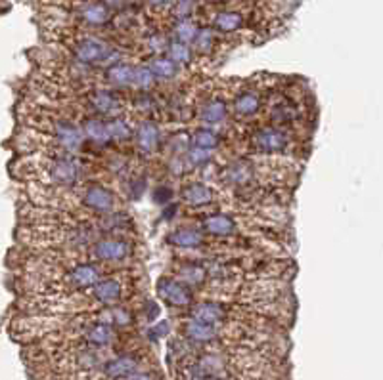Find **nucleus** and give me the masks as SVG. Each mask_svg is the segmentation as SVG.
Here are the masks:
<instances>
[{"mask_svg": "<svg viewBox=\"0 0 383 380\" xmlns=\"http://www.w3.org/2000/svg\"><path fill=\"white\" fill-rule=\"evenodd\" d=\"M71 50L73 58L85 65H113L121 59V54L111 44L104 43L102 38H96V36H83L73 44Z\"/></svg>", "mask_w": 383, "mask_h": 380, "instance_id": "nucleus-1", "label": "nucleus"}, {"mask_svg": "<svg viewBox=\"0 0 383 380\" xmlns=\"http://www.w3.org/2000/svg\"><path fill=\"white\" fill-rule=\"evenodd\" d=\"M39 176L48 180V184L56 186H73L79 182L81 165L69 157L44 159L39 168Z\"/></svg>", "mask_w": 383, "mask_h": 380, "instance_id": "nucleus-2", "label": "nucleus"}, {"mask_svg": "<svg viewBox=\"0 0 383 380\" xmlns=\"http://www.w3.org/2000/svg\"><path fill=\"white\" fill-rule=\"evenodd\" d=\"M102 279V270L96 264L90 262H83V264H75L69 268L62 277V285L65 283V288L69 291H83V288H90L95 283Z\"/></svg>", "mask_w": 383, "mask_h": 380, "instance_id": "nucleus-3", "label": "nucleus"}, {"mask_svg": "<svg viewBox=\"0 0 383 380\" xmlns=\"http://www.w3.org/2000/svg\"><path fill=\"white\" fill-rule=\"evenodd\" d=\"M158 296L173 308H186L194 300L188 285H184L173 277H167V275L158 281Z\"/></svg>", "mask_w": 383, "mask_h": 380, "instance_id": "nucleus-4", "label": "nucleus"}, {"mask_svg": "<svg viewBox=\"0 0 383 380\" xmlns=\"http://www.w3.org/2000/svg\"><path fill=\"white\" fill-rule=\"evenodd\" d=\"M132 244L121 239H100L90 247V258L100 262H119L132 254Z\"/></svg>", "mask_w": 383, "mask_h": 380, "instance_id": "nucleus-5", "label": "nucleus"}, {"mask_svg": "<svg viewBox=\"0 0 383 380\" xmlns=\"http://www.w3.org/2000/svg\"><path fill=\"white\" fill-rule=\"evenodd\" d=\"M81 199H83L85 207L95 210V212H102V214L113 212V208H116V195L100 184H90V186L85 187Z\"/></svg>", "mask_w": 383, "mask_h": 380, "instance_id": "nucleus-6", "label": "nucleus"}, {"mask_svg": "<svg viewBox=\"0 0 383 380\" xmlns=\"http://www.w3.org/2000/svg\"><path fill=\"white\" fill-rule=\"evenodd\" d=\"M253 145L263 153H284L289 147V136L280 129H260L253 134Z\"/></svg>", "mask_w": 383, "mask_h": 380, "instance_id": "nucleus-7", "label": "nucleus"}, {"mask_svg": "<svg viewBox=\"0 0 383 380\" xmlns=\"http://www.w3.org/2000/svg\"><path fill=\"white\" fill-rule=\"evenodd\" d=\"M123 296V283L116 277H106L90 287V298L102 306H116Z\"/></svg>", "mask_w": 383, "mask_h": 380, "instance_id": "nucleus-8", "label": "nucleus"}, {"mask_svg": "<svg viewBox=\"0 0 383 380\" xmlns=\"http://www.w3.org/2000/svg\"><path fill=\"white\" fill-rule=\"evenodd\" d=\"M228 314H230V308L226 304H223V302H200L190 312L192 319L209 323V325H221V323L230 317Z\"/></svg>", "mask_w": 383, "mask_h": 380, "instance_id": "nucleus-9", "label": "nucleus"}, {"mask_svg": "<svg viewBox=\"0 0 383 380\" xmlns=\"http://www.w3.org/2000/svg\"><path fill=\"white\" fill-rule=\"evenodd\" d=\"M81 335H83V340L88 346H95V348H106V346L113 344L117 338V332L113 330V327L102 321L87 323L83 327V330H81Z\"/></svg>", "mask_w": 383, "mask_h": 380, "instance_id": "nucleus-10", "label": "nucleus"}, {"mask_svg": "<svg viewBox=\"0 0 383 380\" xmlns=\"http://www.w3.org/2000/svg\"><path fill=\"white\" fill-rule=\"evenodd\" d=\"M138 365H140V361L137 356L123 353V356H117V358L106 361L102 367V374L106 380H121L127 374L138 371Z\"/></svg>", "mask_w": 383, "mask_h": 380, "instance_id": "nucleus-11", "label": "nucleus"}, {"mask_svg": "<svg viewBox=\"0 0 383 380\" xmlns=\"http://www.w3.org/2000/svg\"><path fill=\"white\" fill-rule=\"evenodd\" d=\"M182 335L192 342H195V344H211V342L217 340L221 330H218V325H209V323L190 319V321L182 325Z\"/></svg>", "mask_w": 383, "mask_h": 380, "instance_id": "nucleus-12", "label": "nucleus"}, {"mask_svg": "<svg viewBox=\"0 0 383 380\" xmlns=\"http://www.w3.org/2000/svg\"><path fill=\"white\" fill-rule=\"evenodd\" d=\"M77 15L83 22L92 27H104L109 22V8L102 2H95V0H87V2H79L77 6Z\"/></svg>", "mask_w": 383, "mask_h": 380, "instance_id": "nucleus-13", "label": "nucleus"}, {"mask_svg": "<svg viewBox=\"0 0 383 380\" xmlns=\"http://www.w3.org/2000/svg\"><path fill=\"white\" fill-rule=\"evenodd\" d=\"M221 178L232 184V186H249L255 178V168L249 161H236V163H230L224 168Z\"/></svg>", "mask_w": 383, "mask_h": 380, "instance_id": "nucleus-14", "label": "nucleus"}, {"mask_svg": "<svg viewBox=\"0 0 383 380\" xmlns=\"http://www.w3.org/2000/svg\"><path fill=\"white\" fill-rule=\"evenodd\" d=\"M161 140V130L160 126L155 124L153 121H144L138 124L137 129V145L138 149L142 151V153H153V151L158 149V145H160Z\"/></svg>", "mask_w": 383, "mask_h": 380, "instance_id": "nucleus-15", "label": "nucleus"}, {"mask_svg": "<svg viewBox=\"0 0 383 380\" xmlns=\"http://www.w3.org/2000/svg\"><path fill=\"white\" fill-rule=\"evenodd\" d=\"M182 199L190 207H205L215 201V191L207 184L194 182V184L182 187Z\"/></svg>", "mask_w": 383, "mask_h": 380, "instance_id": "nucleus-16", "label": "nucleus"}, {"mask_svg": "<svg viewBox=\"0 0 383 380\" xmlns=\"http://www.w3.org/2000/svg\"><path fill=\"white\" fill-rule=\"evenodd\" d=\"M203 230L213 237H230L238 230V222L228 214H211L202 222Z\"/></svg>", "mask_w": 383, "mask_h": 380, "instance_id": "nucleus-17", "label": "nucleus"}, {"mask_svg": "<svg viewBox=\"0 0 383 380\" xmlns=\"http://www.w3.org/2000/svg\"><path fill=\"white\" fill-rule=\"evenodd\" d=\"M205 241V237L200 230L195 228H179V230L171 231L167 235V243L179 247V249H200Z\"/></svg>", "mask_w": 383, "mask_h": 380, "instance_id": "nucleus-18", "label": "nucleus"}, {"mask_svg": "<svg viewBox=\"0 0 383 380\" xmlns=\"http://www.w3.org/2000/svg\"><path fill=\"white\" fill-rule=\"evenodd\" d=\"M260 105H263V101H260L259 94L253 90H246L236 96V100H234V115L238 119H251L259 113Z\"/></svg>", "mask_w": 383, "mask_h": 380, "instance_id": "nucleus-19", "label": "nucleus"}, {"mask_svg": "<svg viewBox=\"0 0 383 380\" xmlns=\"http://www.w3.org/2000/svg\"><path fill=\"white\" fill-rule=\"evenodd\" d=\"M228 117V103L223 98H211L197 111V119L207 124H218Z\"/></svg>", "mask_w": 383, "mask_h": 380, "instance_id": "nucleus-20", "label": "nucleus"}, {"mask_svg": "<svg viewBox=\"0 0 383 380\" xmlns=\"http://www.w3.org/2000/svg\"><path fill=\"white\" fill-rule=\"evenodd\" d=\"M244 23H246L244 15L236 10H223L213 15V27L221 33H236L244 27Z\"/></svg>", "mask_w": 383, "mask_h": 380, "instance_id": "nucleus-21", "label": "nucleus"}, {"mask_svg": "<svg viewBox=\"0 0 383 380\" xmlns=\"http://www.w3.org/2000/svg\"><path fill=\"white\" fill-rule=\"evenodd\" d=\"M90 108L102 113V115H109V113H116L119 109V98L116 94L109 92V90H96L92 96H90Z\"/></svg>", "mask_w": 383, "mask_h": 380, "instance_id": "nucleus-22", "label": "nucleus"}, {"mask_svg": "<svg viewBox=\"0 0 383 380\" xmlns=\"http://www.w3.org/2000/svg\"><path fill=\"white\" fill-rule=\"evenodd\" d=\"M132 73L134 67L130 64H113L106 69V79L113 87L127 88L132 85Z\"/></svg>", "mask_w": 383, "mask_h": 380, "instance_id": "nucleus-23", "label": "nucleus"}, {"mask_svg": "<svg viewBox=\"0 0 383 380\" xmlns=\"http://www.w3.org/2000/svg\"><path fill=\"white\" fill-rule=\"evenodd\" d=\"M207 268L202 264H186L176 268V277L181 283L186 285H202L205 277H207Z\"/></svg>", "mask_w": 383, "mask_h": 380, "instance_id": "nucleus-24", "label": "nucleus"}, {"mask_svg": "<svg viewBox=\"0 0 383 380\" xmlns=\"http://www.w3.org/2000/svg\"><path fill=\"white\" fill-rule=\"evenodd\" d=\"M83 134H87L96 144H106L109 140L106 122H102L100 119H87L83 122Z\"/></svg>", "mask_w": 383, "mask_h": 380, "instance_id": "nucleus-25", "label": "nucleus"}, {"mask_svg": "<svg viewBox=\"0 0 383 380\" xmlns=\"http://www.w3.org/2000/svg\"><path fill=\"white\" fill-rule=\"evenodd\" d=\"M150 71L153 73V77L160 79H173L179 73V65L171 61L169 58H153L150 61Z\"/></svg>", "mask_w": 383, "mask_h": 380, "instance_id": "nucleus-26", "label": "nucleus"}, {"mask_svg": "<svg viewBox=\"0 0 383 380\" xmlns=\"http://www.w3.org/2000/svg\"><path fill=\"white\" fill-rule=\"evenodd\" d=\"M106 129H108L109 138H113L117 142H125V140H130L132 138V129H130V124L125 119H111L109 122H106Z\"/></svg>", "mask_w": 383, "mask_h": 380, "instance_id": "nucleus-27", "label": "nucleus"}, {"mask_svg": "<svg viewBox=\"0 0 383 380\" xmlns=\"http://www.w3.org/2000/svg\"><path fill=\"white\" fill-rule=\"evenodd\" d=\"M218 134H215L213 130L209 129H197L194 130V134H192V145L195 147H203V149H217L218 145Z\"/></svg>", "mask_w": 383, "mask_h": 380, "instance_id": "nucleus-28", "label": "nucleus"}, {"mask_svg": "<svg viewBox=\"0 0 383 380\" xmlns=\"http://www.w3.org/2000/svg\"><path fill=\"white\" fill-rule=\"evenodd\" d=\"M167 54H169V59L174 61L176 65H186L192 61V50H190V46L184 43H179V41L167 44Z\"/></svg>", "mask_w": 383, "mask_h": 380, "instance_id": "nucleus-29", "label": "nucleus"}, {"mask_svg": "<svg viewBox=\"0 0 383 380\" xmlns=\"http://www.w3.org/2000/svg\"><path fill=\"white\" fill-rule=\"evenodd\" d=\"M155 85V77L150 71V67H134L132 73V87H137L140 92H150Z\"/></svg>", "mask_w": 383, "mask_h": 380, "instance_id": "nucleus-30", "label": "nucleus"}, {"mask_svg": "<svg viewBox=\"0 0 383 380\" xmlns=\"http://www.w3.org/2000/svg\"><path fill=\"white\" fill-rule=\"evenodd\" d=\"M192 43H194L195 50L200 52V54H207V52L213 50V46H215V31L209 29V27L197 29L195 38Z\"/></svg>", "mask_w": 383, "mask_h": 380, "instance_id": "nucleus-31", "label": "nucleus"}, {"mask_svg": "<svg viewBox=\"0 0 383 380\" xmlns=\"http://www.w3.org/2000/svg\"><path fill=\"white\" fill-rule=\"evenodd\" d=\"M195 33H197V25H195L192 20H181V22L174 25V36L179 43L190 44L195 38Z\"/></svg>", "mask_w": 383, "mask_h": 380, "instance_id": "nucleus-32", "label": "nucleus"}, {"mask_svg": "<svg viewBox=\"0 0 383 380\" xmlns=\"http://www.w3.org/2000/svg\"><path fill=\"white\" fill-rule=\"evenodd\" d=\"M186 159H188V163L192 166H205L211 163V159H213V151L192 145V147L186 151Z\"/></svg>", "mask_w": 383, "mask_h": 380, "instance_id": "nucleus-33", "label": "nucleus"}, {"mask_svg": "<svg viewBox=\"0 0 383 380\" xmlns=\"http://www.w3.org/2000/svg\"><path fill=\"white\" fill-rule=\"evenodd\" d=\"M192 0H181V2H176L174 4V15L179 17V20H186L190 14H192Z\"/></svg>", "mask_w": 383, "mask_h": 380, "instance_id": "nucleus-34", "label": "nucleus"}, {"mask_svg": "<svg viewBox=\"0 0 383 380\" xmlns=\"http://www.w3.org/2000/svg\"><path fill=\"white\" fill-rule=\"evenodd\" d=\"M167 44H169V41H167L163 35H153V36H150V41H148L150 50L155 52V54H160V52L167 50Z\"/></svg>", "mask_w": 383, "mask_h": 380, "instance_id": "nucleus-35", "label": "nucleus"}, {"mask_svg": "<svg viewBox=\"0 0 383 380\" xmlns=\"http://www.w3.org/2000/svg\"><path fill=\"white\" fill-rule=\"evenodd\" d=\"M169 199H173V191L169 189V187H158L155 191H153V201L155 203H165Z\"/></svg>", "mask_w": 383, "mask_h": 380, "instance_id": "nucleus-36", "label": "nucleus"}, {"mask_svg": "<svg viewBox=\"0 0 383 380\" xmlns=\"http://www.w3.org/2000/svg\"><path fill=\"white\" fill-rule=\"evenodd\" d=\"M121 380H155L152 373H144V371H134V373L127 374Z\"/></svg>", "mask_w": 383, "mask_h": 380, "instance_id": "nucleus-37", "label": "nucleus"}, {"mask_svg": "<svg viewBox=\"0 0 383 380\" xmlns=\"http://www.w3.org/2000/svg\"><path fill=\"white\" fill-rule=\"evenodd\" d=\"M167 329H169V323H167V321L160 323V325H158V327L153 329V337H165Z\"/></svg>", "mask_w": 383, "mask_h": 380, "instance_id": "nucleus-38", "label": "nucleus"}, {"mask_svg": "<svg viewBox=\"0 0 383 380\" xmlns=\"http://www.w3.org/2000/svg\"><path fill=\"white\" fill-rule=\"evenodd\" d=\"M148 2L155 8H163V6H169V4H173V0H148Z\"/></svg>", "mask_w": 383, "mask_h": 380, "instance_id": "nucleus-39", "label": "nucleus"}, {"mask_svg": "<svg viewBox=\"0 0 383 380\" xmlns=\"http://www.w3.org/2000/svg\"><path fill=\"white\" fill-rule=\"evenodd\" d=\"M102 4H106L108 8H119L123 6V0H102Z\"/></svg>", "mask_w": 383, "mask_h": 380, "instance_id": "nucleus-40", "label": "nucleus"}]
</instances>
